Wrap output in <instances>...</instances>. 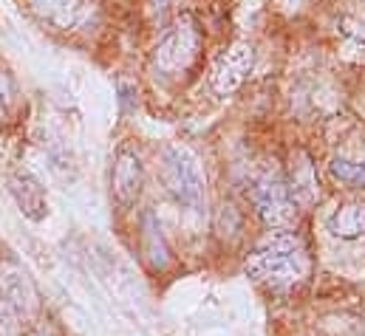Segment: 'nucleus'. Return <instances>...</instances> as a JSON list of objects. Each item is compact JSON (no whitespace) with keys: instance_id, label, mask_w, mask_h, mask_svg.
Segmentation results:
<instances>
[{"instance_id":"1","label":"nucleus","mask_w":365,"mask_h":336,"mask_svg":"<svg viewBox=\"0 0 365 336\" xmlns=\"http://www.w3.org/2000/svg\"><path fill=\"white\" fill-rule=\"evenodd\" d=\"M247 271L255 280L286 291L309 277V252L297 235L286 229H274L272 235H267L252 249L247 260Z\"/></svg>"},{"instance_id":"2","label":"nucleus","mask_w":365,"mask_h":336,"mask_svg":"<svg viewBox=\"0 0 365 336\" xmlns=\"http://www.w3.org/2000/svg\"><path fill=\"white\" fill-rule=\"evenodd\" d=\"M162 184L173 195L176 204L187 206L190 212H201V206H204V172L187 147L173 145L162 153Z\"/></svg>"},{"instance_id":"3","label":"nucleus","mask_w":365,"mask_h":336,"mask_svg":"<svg viewBox=\"0 0 365 336\" xmlns=\"http://www.w3.org/2000/svg\"><path fill=\"white\" fill-rule=\"evenodd\" d=\"M252 201H255V209L264 218V224L272 229H286L297 215V201H294L292 189L274 172H264L255 178Z\"/></svg>"},{"instance_id":"4","label":"nucleus","mask_w":365,"mask_h":336,"mask_svg":"<svg viewBox=\"0 0 365 336\" xmlns=\"http://www.w3.org/2000/svg\"><path fill=\"white\" fill-rule=\"evenodd\" d=\"M198 48H201V34H198L195 23L182 20L165 31V37L156 46L153 63L165 74H179V71H187L192 65V60L198 57Z\"/></svg>"},{"instance_id":"5","label":"nucleus","mask_w":365,"mask_h":336,"mask_svg":"<svg viewBox=\"0 0 365 336\" xmlns=\"http://www.w3.org/2000/svg\"><path fill=\"white\" fill-rule=\"evenodd\" d=\"M110 189L122 206H130L142 192V162L130 150H119L110 169Z\"/></svg>"},{"instance_id":"6","label":"nucleus","mask_w":365,"mask_h":336,"mask_svg":"<svg viewBox=\"0 0 365 336\" xmlns=\"http://www.w3.org/2000/svg\"><path fill=\"white\" fill-rule=\"evenodd\" d=\"M250 71H252V48H250V46H235V48H230V51L218 60L215 74H212V88H215V93H232V90H238Z\"/></svg>"},{"instance_id":"7","label":"nucleus","mask_w":365,"mask_h":336,"mask_svg":"<svg viewBox=\"0 0 365 336\" xmlns=\"http://www.w3.org/2000/svg\"><path fill=\"white\" fill-rule=\"evenodd\" d=\"M0 294L17 308V314L23 320H31L37 314V291L34 285L26 280V274H20L17 268H6L0 271Z\"/></svg>"},{"instance_id":"8","label":"nucleus","mask_w":365,"mask_h":336,"mask_svg":"<svg viewBox=\"0 0 365 336\" xmlns=\"http://www.w3.org/2000/svg\"><path fill=\"white\" fill-rule=\"evenodd\" d=\"M31 9L54 28H74L86 17V0H29Z\"/></svg>"},{"instance_id":"9","label":"nucleus","mask_w":365,"mask_h":336,"mask_svg":"<svg viewBox=\"0 0 365 336\" xmlns=\"http://www.w3.org/2000/svg\"><path fill=\"white\" fill-rule=\"evenodd\" d=\"M326 229L340 238V241H357L365 235V204H343L337 206L329 221H326Z\"/></svg>"},{"instance_id":"10","label":"nucleus","mask_w":365,"mask_h":336,"mask_svg":"<svg viewBox=\"0 0 365 336\" xmlns=\"http://www.w3.org/2000/svg\"><path fill=\"white\" fill-rule=\"evenodd\" d=\"M142 252H145L148 263L153 268H165L168 260H170L168 241H165L162 226H159V221H156L153 212H145V218H142Z\"/></svg>"},{"instance_id":"11","label":"nucleus","mask_w":365,"mask_h":336,"mask_svg":"<svg viewBox=\"0 0 365 336\" xmlns=\"http://www.w3.org/2000/svg\"><path fill=\"white\" fill-rule=\"evenodd\" d=\"M11 192H14L20 209H23L29 218H34V221L43 218V212H46V195H43L40 184H37L29 172H17V175L11 178Z\"/></svg>"},{"instance_id":"12","label":"nucleus","mask_w":365,"mask_h":336,"mask_svg":"<svg viewBox=\"0 0 365 336\" xmlns=\"http://www.w3.org/2000/svg\"><path fill=\"white\" fill-rule=\"evenodd\" d=\"M329 169L346 187H365V162L349 159V156H334Z\"/></svg>"},{"instance_id":"13","label":"nucleus","mask_w":365,"mask_h":336,"mask_svg":"<svg viewBox=\"0 0 365 336\" xmlns=\"http://www.w3.org/2000/svg\"><path fill=\"white\" fill-rule=\"evenodd\" d=\"M23 334V317L17 308L0 294V336H20Z\"/></svg>"},{"instance_id":"14","label":"nucleus","mask_w":365,"mask_h":336,"mask_svg":"<svg viewBox=\"0 0 365 336\" xmlns=\"http://www.w3.org/2000/svg\"><path fill=\"white\" fill-rule=\"evenodd\" d=\"M11 83H9V77L0 71V119H6V113H9V105H11Z\"/></svg>"},{"instance_id":"15","label":"nucleus","mask_w":365,"mask_h":336,"mask_svg":"<svg viewBox=\"0 0 365 336\" xmlns=\"http://www.w3.org/2000/svg\"><path fill=\"white\" fill-rule=\"evenodd\" d=\"M354 40H357V43H360V46L365 48V28H363V31H357V34H354Z\"/></svg>"},{"instance_id":"16","label":"nucleus","mask_w":365,"mask_h":336,"mask_svg":"<svg viewBox=\"0 0 365 336\" xmlns=\"http://www.w3.org/2000/svg\"><path fill=\"white\" fill-rule=\"evenodd\" d=\"M153 6L162 11V9H168V0H153Z\"/></svg>"}]
</instances>
